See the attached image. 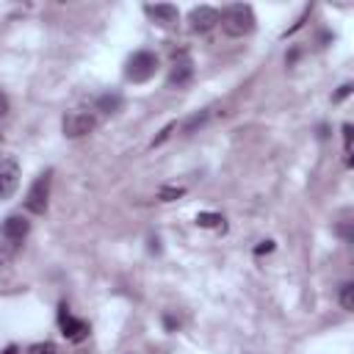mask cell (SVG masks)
Instances as JSON below:
<instances>
[{
  "label": "cell",
  "instance_id": "6da1fadb",
  "mask_svg": "<svg viewBox=\"0 0 354 354\" xmlns=\"http://www.w3.org/2000/svg\"><path fill=\"white\" fill-rule=\"evenodd\" d=\"M218 22H221V30L227 33V36H249L252 30H254V11H252V6L249 3H232V6H227L221 14H218Z\"/></svg>",
  "mask_w": 354,
  "mask_h": 354
},
{
  "label": "cell",
  "instance_id": "7a4b0ae2",
  "mask_svg": "<svg viewBox=\"0 0 354 354\" xmlns=\"http://www.w3.org/2000/svg\"><path fill=\"white\" fill-rule=\"evenodd\" d=\"M28 230H30V224H28V218H25L22 213L8 216V218L0 224V257H11V254L22 246Z\"/></svg>",
  "mask_w": 354,
  "mask_h": 354
},
{
  "label": "cell",
  "instance_id": "3957f363",
  "mask_svg": "<svg viewBox=\"0 0 354 354\" xmlns=\"http://www.w3.org/2000/svg\"><path fill=\"white\" fill-rule=\"evenodd\" d=\"M50 177H53V171L47 169V171H41V174L33 180V185L28 188V194H25V210H28V213H33V216H44V213H47V202H50Z\"/></svg>",
  "mask_w": 354,
  "mask_h": 354
},
{
  "label": "cell",
  "instance_id": "277c9868",
  "mask_svg": "<svg viewBox=\"0 0 354 354\" xmlns=\"http://www.w3.org/2000/svg\"><path fill=\"white\" fill-rule=\"evenodd\" d=\"M155 72H158V55L149 50L133 53L127 61V69H124L127 80H133V83H147L149 77H155Z\"/></svg>",
  "mask_w": 354,
  "mask_h": 354
},
{
  "label": "cell",
  "instance_id": "5b68a950",
  "mask_svg": "<svg viewBox=\"0 0 354 354\" xmlns=\"http://www.w3.org/2000/svg\"><path fill=\"white\" fill-rule=\"evenodd\" d=\"M94 127H97V116H94L91 111H83V108L66 111L64 119H61V130H64L66 138H83V136H88Z\"/></svg>",
  "mask_w": 354,
  "mask_h": 354
},
{
  "label": "cell",
  "instance_id": "8992f818",
  "mask_svg": "<svg viewBox=\"0 0 354 354\" xmlns=\"http://www.w3.org/2000/svg\"><path fill=\"white\" fill-rule=\"evenodd\" d=\"M19 188V163L14 155L0 158V199H11Z\"/></svg>",
  "mask_w": 354,
  "mask_h": 354
},
{
  "label": "cell",
  "instance_id": "52a82bcc",
  "mask_svg": "<svg viewBox=\"0 0 354 354\" xmlns=\"http://www.w3.org/2000/svg\"><path fill=\"white\" fill-rule=\"evenodd\" d=\"M58 326H61L64 337L72 340V343H80V340L88 337V324L80 321V318H75V315H69L66 304H58Z\"/></svg>",
  "mask_w": 354,
  "mask_h": 354
},
{
  "label": "cell",
  "instance_id": "ba28073f",
  "mask_svg": "<svg viewBox=\"0 0 354 354\" xmlns=\"http://www.w3.org/2000/svg\"><path fill=\"white\" fill-rule=\"evenodd\" d=\"M188 22H191V30L207 33L210 28L218 25V11L213 6H194L191 14H188Z\"/></svg>",
  "mask_w": 354,
  "mask_h": 354
},
{
  "label": "cell",
  "instance_id": "9c48e42d",
  "mask_svg": "<svg viewBox=\"0 0 354 354\" xmlns=\"http://www.w3.org/2000/svg\"><path fill=\"white\" fill-rule=\"evenodd\" d=\"M191 77H194V64H191V58H177V61L171 64V69H169L166 86H169V88H185V86L191 83Z\"/></svg>",
  "mask_w": 354,
  "mask_h": 354
},
{
  "label": "cell",
  "instance_id": "30bf717a",
  "mask_svg": "<svg viewBox=\"0 0 354 354\" xmlns=\"http://www.w3.org/2000/svg\"><path fill=\"white\" fill-rule=\"evenodd\" d=\"M144 11H147L158 25H171V22H177V17H180L177 6H169V3H155V6H147Z\"/></svg>",
  "mask_w": 354,
  "mask_h": 354
},
{
  "label": "cell",
  "instance_id": "8fae6325",
  "mask_svg": "<svg viewBox=\"0 0 354 354\" xmlns=\"http://www.w3.org/2000/svg\"><path fill=\"white\" fill-rule=\"evenodd\" d=\"M119 108H122V97L119 94H102L97 100V111H102V113H116Z\"/></svg>",
  "mask_w": 354,
  "mask_h": 354
},
{
  "label": "cell",
  "instance_id": "7c38bea8",
  "mask_svg": "<svg viewBox=\"0 0 354 354\" xmlns=\"http://www.w3.org/2000/svg\"><path fill=\"white\" fill-rule=\"evenodd\" d=\"M340 307L343 310H354V282H343L340 285Z\"/></svg>",
  "mask_w": 354,
  "mask_h": 354
},
{
  "label": "cell",
  "instance_id": "4fadbf2b",
  "mask_svg": "<svg viewBox=\"0 0 354 354\" xmlns=\"http://www.w3.org/2000/svg\"><path fill=\"white\" fill-rule=\"evenodd\" d=\"M205 122H207V111H199V113H194V116L183 124V133H194V130H196V127H202Z\"/></svg>",
  "mask_w": 354,
  "mask_h": 354
},
{
  "label": "cell",
  "instance_id": "5bb4252c",
  "mask_svg": "<svg viewBox=\"0 0 354 354\" xmlns=\"http://www.w3.org/2000/svg\"><path fill=\"white\" fill-rule=\"evenodd\" d=\"M196 224H199V227H221L224 218H221L218 213H199V216H196Z\"/></svg>",
  "mask_w": 354,
  "mask_h": 354
},
{
  "label": "cell",
  "instance_id": "9a60e30c",
  "mask_svg": "<svg viewBox=\"0 0 354 354\" xmlns=\"http://www.w3.org/2000/svg\"><path fill=\"white\" fill-rule=\"evenodd\" d=\"M185 194V188H180V185H166V188H160L158 191V196L163 199V202H171V199H180Z\"/></svg>",
  "mask_w": 354,
  "mask_h": 354
},
{
  "label": "cell",
  "instance_id": "2e32d148",
  "mask_svg": "<svg viewBox=\"0 0 354 354\" xmlns=\"http://www.w3.org/2000/svg\"><path fill=\"white\" fill-rule=\"evenodd\" d=\"M351 136H354V130H351V124L346 122L343 124V152H346V163L351 166Z\"/></svg>",
  "mask_w": 354,
  "mask_h": 354
},
{
  "label": "cell",
  "instance_id": "e0dca14e",
  "mask_svg": "<svg viewBox=\"0 0 354 354\" xmlns=\"http://www.w3.org/2000/svg\"><path fill=\"white\" fill-rule=\"evenodd\" d=\"M174 130H177V122H169V124H166V127H163V130H160V133L155 136V141H152V147H160V144H163V141H166V138H169V136H171Z\"/></svg>",
  "mask_w": 354,
  "mask_h": 354
},
{
  "label": "cell",
  "instance_id": "ac0fdd59",
  "mask_svg": "<svg viewBox=\"0 0 354 354\" xmlns=\"http://www.w3.org/2000/svg\"><path fill=\"white\" fill-rule=\"evenodd\" d=\"M30 354H55V346L53 343H36V346H30Z\"/></svg>",
  "mask_w": 354,
  "mask_h": 354
},
{
  "label": "cell",
  "instance_id": "d6986e66",
  "mask_svg": "<svg viewBox=\"0 0 354 354\" xmlns=\"http://www.w3.org/2000/svg\"><path fill=\"white\" fill-rule=\"evenodd\" d=\"M348 94H351V83H343V86H340V88H337V94H335V97H332V100H335V102H340V100H346V97H348Z\"/></svg>",
  "mask_w": 354,
  "mask_h": 354
},
{
  "label": "cell",
  "instance_id": "ffe728a7",
  "mask_svg": "<svg viewBox=\"0 0 354 354\" xmlns=\"http://www.w3.org/2000/svg\"><path fill=\"white\" fill-rule=\"evenodd\" d=\"M274 249V241H263L257 249H254V254H266V252H271Z\"/></svg>",
  "mask_w": 354,
  "mask_h": 354
},
{
  "label": "cell",
  "instance_id": "44dd1931",
  "mask_svg": "<svg viewBox=\"0 0 354 354\" xmlns=\"http://www.w3.org/2000/svg\"><path fill=\"white\" fill-rule=\"evenodd\" d=\"M8 113V97L0 91V116H6Z\"/></svg>",
  "mask_w": 354,
  "mask_h": 354
},
{
  "label": "cell",
  "instance_id": "7402d4cb",
  "mask_svg": "<svg viewBox=\"0 0 354 354\" xmlns=\"http://www.w3.org/2000/svg\"><path fill=\"white\" fill-rule=\"evenodd\" d=\"M163 324H166V329H169V332H174V329H177V321H174L171 315H163Z\"/></svg>",
  "mask_w": 354,
  "mask_h": 354
},
{
  "label": "cell",
  "instance_id": "603a6c76",
  "mask_svg": "<svg viewBox=\"0 0 354 354\" xmlns=\"http://www.w3.org/2000/svg\"><path fill=\"white\" fill-rule=\"evenodd\" d=\"M0 354H19V348H17V346H14V343H11V346H6V348H3V351H0Z\"/></svg>",
  "mask_w": 354,
  "mask_h": 354
}]
</instances>
